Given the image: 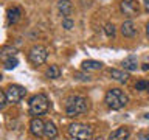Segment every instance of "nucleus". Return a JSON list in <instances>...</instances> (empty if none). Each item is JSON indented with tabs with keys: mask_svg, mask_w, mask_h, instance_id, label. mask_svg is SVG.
Masks as SVG:
<instances>
[{
	"mask_svg": "<svg viewBox=\"0 0 149 140\" xmlns=\"http://www.w3.org/2000/svg\"><path fill=\"white\" fill-rule=\"evenodd\" d=\"M129 103V97L121 89H109L106 93V104L113 111H120Z\"/></svg>",
	"mask_w": 149,
	"mask_h": 140,
	"instance_id": "nucleus-1",
	"label": "nucleus"
},
{
	"mask_svg": "<svg viewBox=\"0 0 149 140\" xmlns=\"http://www.w3.org/2000/svg\"><path fill=\"white\" fill-rule=\"evenodd\" d=\"M88 104H87V98H84L81 95H74L70 97L67 103H65V112H67L68 117H78L87 112Z\"/></svg>",
	"mask_w": 149,
	"mask_h": 140,
	"instance_id": "nucleus-2",
	"label": "nucleus"
},
{
	"mask_svg": "<svg viewBox=\"0 0 149 140\" xmlns=\"http://www.w3.org/2000/svg\"><path fill=\"white\" fill-rule=\"evenodd\" d=\"M68 134L74 140H90L93 135V128L84 123H72L68 126Z\"/></svg>",
	"mask_w": 149,
	"mask_h": 140,
	"instance_id": "nucleus-3",
	"label": "nucleus"
},
{
	"mask_svg": "<svg viewBox=\"0 0 149 140\" xmlns=\"http://www.w3.org/2000/svg\"><path fill=\"white\" fill-rule=\"evenodd\" d=\"M48 97L45 93H37L30 100V114L31 115H42L48 111Z\"/></svg>",
	"mask_w": 149,
	"mask_h": 140,
	"instance_id": "nucleus-4",
	"label": "nucleus"
},
{
	"mask_svg": "<svg viewBox=\"0 0 149 140\" xmlns=\"http://www.w3.org/2000/svg\"><path fill=\"white\" fill-rule=\"evenodd\" d=\"M47 56H48V51L42 45H34L28 51V61L33 65H42L47 61Z\"/></svg>",
	"mask_w": 149,
	"mask_h": 140,
	"instance_id": "nucleus-5",
	"label": "nucleus"
},
{
	"mask_svg": "<svg viewBox=\"0 0 149 140\" xmlns=\"http://www.w3.org/2000/svg\"><path fill=\"white\" fill-rule=\"evenodd\" d=\"M5 93H6V100L9 103H19L23 97H25L26 90L22 86H9Z\"/></svg>",
	"mask_w": 149,
	"mask_h": 140,
	"instance_id": "nucleus-6",
	"label": "nucleus"
},
{
	"mask_svg": "<svg viewBox=\"0 0 149 140\" xmlns=\"http://www.w3.org/2000/svg\"><path fill=\"white\" fill-rule=\"evenodd\" d=\"M120 8L127 17H135V16H138V13H140L137 0H121Z\"/></svg>",
	"mask_w": 149,
	"mask_h": 140,
	"instance_id": "nucleus-7",
	"label": "nucleus"
},
{
	"mask_svg": "<svg viewBox=\"0 0 149 140\" xmlns=\"http://www.w3.org/2000/svg\"><path fill=\"white\" fill-rule=\"evenodd\" d=\"M44 129H45V123L40 118L34 117V118L30 121V131L34 137H42V135H44Z\"/></svg>",
	"mask_w": 149,
	"mask_h": 140,
	"instance_id": "nucleus-8",
	"label": "nucleus"
},
{
	"mask_svg": "<svg viewBox=\"0 0 149 140\" xmlns=\"http://www.w3.org/2000/svg\"><path fill=\"white\" fill-rule=\"evenodd\" d=\"M20 17H22V9L17 8V6H13V8H9L6 11V19H8L9 25L17 23L19 20H20Z\"/></svg>",
	"mask_w": 149,
	"mask_h": 140,
	"instance_id": "nucleus-9",
	"label": "nucleus"
},
{
	"mask_svg": "<svg viewBox=\"0 0 149 140\" xmlns=\"http://www.w3.org/2000/svg\"><path fill=\"white\" fill-rule=\"evenodd\" d=\"M129 135H130V131L123 126V128H118V129H115L113 132H110L109 140H127Z\"/></svg>",
	"mask_w": 149,
	"mask_h": 140,
	"instance_id": "nucleus-10",
	"label": "nucleus"
},
{
	"mask_svg": "<svg viewBox=\"0 0 149 140\" xmlns=\"http://www.w3.org/2000/svg\"><path fill=\"white\" fill-rule=\"evenodd\" d=\"M121 33H123L124 37H134L135 34H137V28H135L134 22L132 20L123 22V25H121Z\"/></svg>",
	"mask_w": 149,
	"mask_h": 140,
	"instance_id": "nucleus-11",
	"label": "nucleus"
},
{
	"mask_svg": "<svg viewBox=\"0 0 149 140\" xmlns=\"http://www.w3.org/2000/svg\"><path fill=\"white\" fill-rule=\"evenodd\" d=\"M58 9L64 17H68L73 11V5H72L70 0H59L58 2Z\"/></svg>",
	"mask_w": 149,
	"mask_h": 140,
	"instance_id": "nucleus-12",
	"label": "nucleus"
},
{
	"mask_svg": "<svg viewBox=\"0 0 149 140\" xmlns=\"http://www.w3.org/2000/svg\"><path fill=\"white\" fill-rule=\"evenodd\" d=\"M123 67H124V70H127V72H134V70H137V67H138L137 56H134V55L127 56V58L123 61Z\"/></svg>",
	"mask_w": 149,
	"mask_h": 140,
	"instance_id": "nucleus-13",
	"label": "nucleus"
},
{
	"mask_svg": "<svg viewBox=\"0 0 149 140\" xmlns=\"http://www.w3.org/2000/svg\"><path fill=\"white\" fill-rule=\"evenodd\" d=\"M44 135L47 139H56L58 137V128L54 126L53 121H47L45 123V129H44Z\"/></svg>",
	"mask_w": 149,
	"mask_h": 140,
	"instance_id": "nucleus-14",
	"label": "nucleus"
},
{
	"mask_svg": "<svg viewBox=\"0 0 149 140\" xmlns=\"http://www.w3.org/2000/svg\"><path fill=\"white\" fill-rule=\"evenodd\" d=\"M16 53H17V50L13 48V47H3V48L0 50V59L5 62V61H8L9 58H14Z\"/></svg>",
	"mask_w": 149,
	"mask_h": 140,
	"instance_id": "nucleus-15",
	"label": "nucleus"
},
{
	"mask_svg": "<svg viewBox=\"0 0 149 140\" xmlns=\"http://www.w3.org/2000/svg\"><path fill=\"white\" fill-rule=\"evenodd\" d=\"M110 76L113 79H116V81H120V83H127V79H129L127 73L123 72V70H116V69L110 70Z\"/></svg>",
	"mask_w": 149,
	"mask_h": 140,
	"instance_id": "nucleus-16",
	"label": "nucleus"
},
{
	"mask_svg": "<svg viewBox=\"0 0 149 140\" xmlns=\"http://www.w3.org/2000/svg\"><path fill=\"white\" fill-rule=\"evenodd\" d=\"M84 70H100L102 67V62L100 61H93V59H87L81 64Z\"/></svg>",
	"mask_w": 149,
	"mask_h": 140,
	"instance_id": "nucleus-17",
	"label": "nucleus"
},
{
	"mask_svg": "<svg viewBox=\"0 0 149 140\" xmlns=\"http://www.w3.org/2000/svg\"><path fill=\"white\" fill-rule=\"evenodd\" d=\"M47 76H48L50 79H58L61 76V69H59V65H50L48 70H47Z\"/></svg>",
	"mask_w": 149,
	"mask_h": 140,
	"instance_id": "nucleus-18",
	"label": "nucleus"
},
{
	"mask_svg": "<svg viewBox=\"0 0 149 140\" xmlns=\"http://www.w3.org/2000/svg\"><path fill=\"white\" fill-rule=\"evenodd\" d=\"M135 89L141 92H149V81H144V79H140V81L135 83Z\"/></svg>",
	"mask_w": 149,
	"mask_h": 140,
	"instance_id": "nucleus-19",
	"label": "nucleus"
},
{
	"mask_svg": "<svg viewBox=\"0 0 149 140\" xmlns=\"http://www.w3.org/2000/svg\"><path fill=\"white\" fill-rule=\"evenodd\" d=\"M5 69L6 70H11V69H14V67H17V64H19V61H17V58L14 56V58H9L8 61H5Z\"/></svg>",
	"mask_w": 149,
	"mask_h": 140,
	"instance_id": "nucleus-20",
	"label": "nucleus"
},
{
	"mask_svg": "<svg viewBox=\"0 0 149 140\" xmlns=\"http://www.w3.org/2000/svg\"><path fill=\"white\" fill-rule=\"evenodd\" d=\"M115 25H113V23H106V27H104V33H106V34L107 36H109V37H113L115 36Z\"/></svg>",
	"mask_w": 149,
	"mask_h": 140,
	"instance_id": "nucleus-21",
	"label": "nucleus"
},
{
	"mask_svg": "<svg viewBox=\"0 0 149 140\" xmlns=\"http://www.w3.org/2000/svg\"><path fill=\"white\" fill-rule=\"evenodd\" d=\"M62 27L65 28V30H72V28L74 27V20H72L70 17H64L62 19Z\"/></svg>",
	"mask_w": 149,
	"mask_h": 140,
	"instance_id": "nucleus-22",
	"label": "nucleus"
},
{
	"mask_svg": "<svg viewBox=\"0 0 149 140\" xmlns=\"http://www.w3.org/2000/svg\"><path fill=\"white\" fill-rule=\"evenodd\" d=\"M6 103H8V100H6V93H5L2 89H0V109H3V107L6 106Z\"/></svg>",
	"mask_w": 149,
	"mask_h": 140,
	"instance_id": "nucleus-23",
	"label": "nucleus"
},
{
	"mask_svg": "<svg viewBox=\"0 0 149 140\" xmlns=\"http://www.w3.org/2000/svg\"><path fill=\"white\" fill-rule=\"evenodd\" d=\"M137 140H149V134L148 132H138L137 134Z\"/></svg>",
	"mask_w": 149,
	"mask_h": 140,
	"instance_id": "nucleus-24",
	"label": "nucleus"
},
{
	"mask_svg": "<svg viewBox=\"0 0 149 140\" xmlns=\"http://www.w3.org/2000/svg\"><path fill=\"white\" fill-rule=\"evenodd\" d=\"M74 76L79 78V79H90V76H88V75L86 76V75H81V73H74Z\"/></svg>",
	"mask_w": 149,
	"mask_h": 140,
	"instance_id": "nucleus-25",
	"label": "nucleus"
},
{
	"mask_svg": "<svg viewBox=\"0 0 149 140\" xmlns=\"http://www.w3.org/2000/svg\"><path fill=\"white\" fill-rule=\"evenodd\" d=\"M143 3H144V8H146V11L149 13V0H143Z\"/></svg>",
	"mask_w": 149,
	"mask_h": 140,
	"instance_id": "nucleus-26",
	"label": "nucleus"
},
{
	"mask_svg": "<svg viewBox=\"0 0 149 140\" xmlns=\"http://www.w3.org/2000/svg\"><path fill=\"white\" fill-rule=\"evenodd\" d=\"M141 69L144 70V72H149V64H143V65H141Z\"/></svg>",
	"mask_w": 149,
	"mask_h": 140,
	"instance_id": "nucleus-27",
	"label": "nucleus"
},
{
	"mask_svg": "<svg viewBox=\"0 0 149 140\" xmlns=\"http://www.w3.org/2000/svg\"><path fill=\"white\" fill-rule=\"evenodd\" d=\"M146 34H148V37H149V22L146 23Z\"/></svg>",
	"mask_w": 149,
	"mask_h": 140,
	"instance_id": "nucleus-28",
	"label": "nucleus"
},
{
	"mask_svg": "<svg viewBox=\"0 0 149 140\" xmlns=\"http://www.w3.org/2000/svg\"><path fill=\"white\" fill-rule=\"evenodd\" d=\"M144 118H146V120H149V114H146V115H144Z\"/></svg>",
	"mask_w": 149,
	"mask_h": 140,
	"instance_id": "nucleus-29",
	"label": "nucleus"
},
{
	"mask_svg": "<svg viewBox=\"0 0 149 140\" xmlns=\"http://www.w3.org/2000/svg\"><path fill=\"white\" fill-rule=\"evenodd\" d=\"M95 140H104V139H102V137H96Z\"/></svg>",
	"mask_w": 149,
	"mask_h": 140,
	"instance_id": "nucleus-30",
	"label": "nucleus"
},
{
	"mask_svg": "<svg viewBox=\"0 0 149 140\" xmlns=\"http://www.w3.org/2000/svg\"><path fill=\"white\" fill-rule=\"evenodd\" d=\"M0 79H2V75H0Z\"/></svg>",
	"mask_w": 149,
	"mask_h": 140,
	"instance_id": "nucleus-31",
	"label": "nucleus"
}]
</instances>
